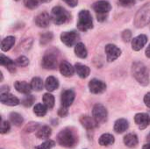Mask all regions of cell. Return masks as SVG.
Masks as SVG:
<instances>
[{
	"mask_svg": "<svg viewBox=\"0 0 150 149\" xmlns=\"http://www.w3.org/2000/svg\"><path fill=\"white\" fill-rule=\"evenodd\" d=\"M90 91L93 94H99L106 90V84L98 79H92L89 83Z\"/></svg>",
	"mask_w": 150,
	"mask_h": 149,
	"instance_id": "obj_11",
	"label": "cell"
},
{
	"mask_svg": "<svg viewBox=\"0 0 150 149\" xmlns=\"http://www.w3.org/2000/svg\"><path fill=\"white\" fill-rule=\"evenodd\" d=\"M51 18L55 25H63V24L68 23L71 18V15L63 7L55 6L52 9Z\"/></svg>",
	"mask_w": 150,
	"mask_h": 149,
	"instance_id": "obj_3",
	"label": "cell"
},
{
	"mask_svg": "<svg viewBox=\"0 0 150 149\" xmlns=\"http://www.w3.org/2000/svg\"><path fill=\"white\" fill-rule=\"evenodd\" d=\"M145 54H146V56H147L148 58H150V44L148 46V47H147V49H146Z\"/></svg>",
	"mask_w": 150,
	"mask_h": 149,
	"instance_id": "obj_46",
	"label": "cell"
},
{
	"mask_svg": "<svg viewBox=\"0 0 150 149\" xmlns=\"http://www.w3.org/2000/svg\"><path fill=\"white\" fill-rule=\"evenodd\" d=\"M47 108L46 107L45 105L42 104H37L33 108V112L38 117H44L47 114Z\"/></svg>",
	"mask_w": 150,
	"mask_h": 149,
	"instance_id": "obj_32",
	"label": "cell"
},
{
	"mask_svg": "<svg viewBox=\"0 0 150 149\" xmlns=\"http://www.w3.org/2000/svg\"><path fill=\"white\" fill-rule=\"evenodd\" d=\"M57 142L59 145L65 148H72L77 142V137L75 133L69 129L65 128L62 130L57 135Z\"/></svg>",
	"mask_w": 150,
	"mask_h": 149,
	"instance_id": "obj_2",
	"label": "cell"
},
{
	"mask_svg": "<svg viewBox=\"0 0 150 149\" xmlns=\"http://www.w3.org/2000/svg\"><path fill=\"white\" fill-rule=\"evenodd\" d=\"M58 87H59V82L55 77L49 76L47 78L46 83H45V88L47 89V90H48L49 92H52L57 90Z\"/></svg>",
	"mask_w": 150,
	"mask_h": 149,
	"instance_id": "obj_24",
	"label": "cell"
},
{
	"mask_svg": "<svg viewBox=\"0 0 150 149\" xmlns=\"http://www.w3.org/2000/svg\"><path fill=\"white\" fill-rule=\"evenodd\" d=\"M0 101L3 105H9V106H16L19 105L20 101L18 97L15 96L10 94V93H2L0 96Z\"/></svg>",
	"mask_w": 150,
	"mask_h": 149,
	"instance_id": "obj_14",
	"label": "cell"
},
{
	"mask_svg": "<svg viewBox=\"0 0 150 149\" xmlns=\"http://www.w3.org/2000/svg\"><path fill=\"white\" fill-rule=\"evenodd\" d=\"M57 56L54 53H47L42 58V67L46 69H54L57 67Z\"/></svg>",
	"mask_w": 150,
	"mask_h": 149,
	"instance_id": "obj_9",
	"label": "cell"
},
{
	"mask_svg": "<svg viewBox=\"0 0 150 149\" xmlns=\"http://www.w3.org/2000/svg\"><path fill=\"white\" fill-rule=\"evenodd\" d=\"M40 4V0H24L25 6L27 7L28 9H31V10L37 8Z\"/></svg>",
	"mask_w": 150,
	"mask_h": 149,
	"instance_id": "obj_35",
	"label": "cell"
},
{
	"mask_svg": "<svg viewBox=\"0 0 150 149\" xmlns=\"http://www.w3.org/2000/svg\"><path fill=\"white\" fill-rule=\"evenodd\" d=\"M115 141L114 136L110 134V133H104L100 136L99 140H98V143L100 146L103 147H107L110 145H112Z\"/></svg>",
	"mask_w": 150,
	"mask_h": 149,
	"instance_id": "obj_25",
	"label": "cell"
},
{
	"mask_svg": "<svg viewBox=\"0 0 150 149\" xmlns=\"http://www.w3.org/2000/svg\"><path fill=\"white\" fill-rule=\"evenodd\" d=\"M0 91H1V94H2V93H7V92L9 91V87H8V86H3V87L1 88Z\"/></svg>",
	"mask_w": 150,
	"mask_h": 149,
	"instance_id": "obj_45",
	"label": "cell"
},
{
	"mask_svg": "<svg viewBox=\"0 0 150 149\" xmlns=\"http://www.w3.org/2000/svg\"><path fill=\"white\" fill-rule=\"evenodd\" d=\"M80 122L83 127L87 130H92L98 126V123L95 120L94 118H91L88 115H83L80 118Z\"/></svg>",
	"mask_w": 150,
	"mask_h": 149,
	"instance_id": "obj_17",
	"label": "cell"
},
{
	"mask_svg": "<svg viewBox=\"0 0 150 149\" xmlns=\"http://www.w3.org/2000/svg\"><path fill=\"white\" fill-rule=\"evenodd\" d=\"M148 42V37L145 34H141L136 36L132 40V48L134 51H140Z\"/></svg>",
	"mask_w": 150,
	"mask_h": 149,
	"instance_id": "obj_16",
	"label": "cell"
},
{
	"mask_svg": "<svg viewBox=\"0 0 150 149\" xmlns=\"http://www.w3.org/2000/svg\"><path fill=\"white\" fill-rule=\"evenodd\" d=\"M60 72L62 76H66V77H69L72 76L75 73V68L67 61H62L60 64Z\"/></svg>",
	"mask_w": 150,
	"mask_h": 149,
	"instance_id": "obj_18",
	"label": "cell"
},
{
	"mask_svg": "<svg viewBox=\"0 0 150 149\" xmlns=\"http://www.w3.org/2000/svg\"><path fill=\"white\" fill-rule=\"evenodd\" d=\"M105 51L106 54L107 61H109V62H112V61L117 60L121 54V50L116 45H113V44L106 45Z\"/></svg>",
	"mask_w": 150,
	"mask_h": 149,
	"instance_id": "obj_10",
	"label": "cell"
},
{
	"mask_svg": "<svg viewBox=\"0 0 150 149\" xmlns=\"http://www.w3.org/2000/svg\"><path fill=\"white\" fill-rule=\"evenodd\" d=\"M92 116L95 119V120L98 123H103L105 122L107 119V110L106 108L100 104H97L94 105L93 110H92Z\"/></svg>",
	"mask_w": 150,
	"mask_h": 149,
	"instance_id": "obj_7",
	"label": "cell"
},
{
	"mask_svg": "<svg viewBox=\"0 0 150 149\" xmlns=\"http://www.w3.org/2000/svg\"><path fill=\"white\" fill-rule=\"evenodd\" d=\"M11 130V126H10V123L8 121H4L3 120L2 121V124H1V129H0V133L2 134H5L7 133H9V131Z\"/></svg>",
	"mask_w": 150,
	"mask_h": 149,
	"instance_id": "obj_38",
	"label": "cell"
},
{
	"mask_svg": "<svg viewBox=\"0 0 150 149\" xmlns=\"http://www.w3.org/2000/svg\"><path fill=\"white\" fill-rule=\"evenodd\" d=\"M111 8L112 6L110 3L105 0H100V1L96 2L93 4V10L97 13L98 20L100 22L105 21L107 18L109 11H111Z\"/></svg>",
	"mask_w": 150,
	"mask_h": 149,
	"instance_id": "obj_6",
	"label": "cell"
},
{
	"mask_svg": "<svg viewBox=\"0 0 150 149\" xmlns=\"http://www.w3.org/2000/svg\"><path fill=\"white\" fill-rule=\"evenodd\" d=\"M14 87H15L17 91H18L19 93H23V94H30V92L32 90L31 84H29V83H27L26 82H24V81H17V82H15Z\"/></svg>",
	"mask_w": 150,
	"mask_h": 149,
	"instance_id": "obj_19",
	"label": "cell"
},
{
	"mask_svg": "<svg viewBox=\"0 0 150 149\" xmlns=\"http://www.w3.org/2000/svg\"><path fill=\"white\" fill-rule=\"evenodd\" d=\"M144 103L146 105V106H148L149 108H150V92L147 93L144 97Z\"/></svg>",
	"mask_w": 150,
	"mask_h": 149,
	"instance_id": "obj_44",
	"label": "cell"
},
{
	"mask_svg": "<svg viewBox=\"0 0 150 149\" xmlns=\"http://www.w3.org/2000/svg\"><path fill=\"white\" fill-rule=\"evenodd\" d=\"M68 114V108L67 107H64V106H62L60 109H59V112H58V115L62 118L63 117H66Z\"/></svg>",
	"mask_w": 150,
	"mask_h": 149,
	"instance_id": "obj_42",
	"label": "cell"
},
{
	"mask_svg": "<svg viewBox=\"0 0 150 149\" xmlns=\"http://www.w3.org/2000/svg\"><path fill=\"white\" fill-rule=\"evenodd\" d=\"M43 103L47 109H52L54 105V97L50 93H45L42 97Z\"/></svg>",
	"mask_w": 150,
	"mask_h": 149,
	"instance_id": "obj_29",
	"label": "cell"
},
{
	"mask_svg": "<svg viewBox=\"0 0 150 149\" xmlns=\"http://www.w3.org/2000/svg\"><path fill=\"white\" fill-rule=\"evenodd\" d=\"M134 122L141 130H143L150 125V116L147 113H137L134 116Z\"/></svg>",
	"mask_w": 150,
	"mask_h": 149,
	"instance_id": "obj_12",
	"label": "cell"
},
{
	"mask_svg": "<svg viewBox=\"0 0 150 149\" xmlns=\"http://www.w3.org/2000/svg\"><path fill=\"white\" fill-rule=\"evenodd\" d=\"M53 40V33L50 32H45L40 36V44L41 45H47Z\"/></svg>",
	"mask_w": 150,
	"mask_h": 149,
	"instance_id": "obj_34",
	"label": "cell"
},
{
	"mask_svg": "<svg viewBox=\"0 0 150 149\" xmlns=\"http://www.w3.org/2000/svg\"><path fill=\"white\" fill-rule=\"evenodd\" d=\"M0 63L2 66H4L5 68H7L10 72L13 73L16 71V67H15L16 62H14L12 60H11L10 58H8L7 56L4 54H1L0 56Z\"/></svg>",
	"mask_w": 150,
	"mask_h": 149,
	"instance_id": "obj_20",
	"label": "cell"
},
{
	"mask_svg": "<svg viewBox=\"0 0 150 149\" xmlns=\"http://www.w3.org/2000/svg\"><path fill=\"white\" fill-rule=\"evenodd\" d=\"M34 100H35V98H34V97H33V95L26 94V96L22 99L21 104H22L24 106H25V107H30V106H32V105H33Z\"/></svg>",
	"mask_w": 150,
	"mask_h": 149,
	"instance_id": "obj_33",
	"label": "cell"
},
{
	"mask_svg": "<svg viewBox=\"0 0 150 149\" xmlns=\"http://www.w3.org/2000/svg\"><path fill=\"white\" fill-rule=\"evenodd\" d=\"M16 64L19 67H25L29 64V60L25 56H19L15 61Z\"/></svg>",
	"mask_w": 150,
	"mask_h": 149,
	"instance_id": "obj_37",
	"label": "cell"
},
{
	"mask_svg": "<svg viewBox=\"0 0 150 149\" xmlns=\"http://www.w3.org/2000/svg\"><path fill=\"white\" fill-rule=\"evenodd\" d=\"M142 149H150V143H148L142 147Z\"/></svg>",
	"mask_w": 150,
	"mask_h": 149,
	"instance_id": "obj_47",
	"label": "cell"
},
{
	"mask_svg": "<svg viewBox=\"0 0 150 149\" xmlns=\"http://www.w3.org/2000/svg\"><path fill=\"white\" fill-rule=\"evenodd\" d=\"M15 1H18V0H15Z\"/></svg>",
	"mask_w": 150,
	"mask_h": 149,
	"instance_id": "obj_50",
	"label": "cell"
},
{
	"mask_svg": "<svg viewBox=\"0 0 150 149\" xmlns=\"http://www.w3.org/2000/svg\"><path fill=\"white\" fill-rule=\"evenodd\" d=\"M15 44V37L13 36H8L4 38L1 42V49L4 52L9 51Z\"/></svg>",
	"mask_w": 150,
	"mask_h": 149,
	"instance_id": "obj_26",
	"label": "cell"
},
{
	"mask_svg": "<svg viewBox=\"0 0 150 149\" xmlns=\"http://www.w3.org/2000/svg\"><path fill=\"white\" fill-rule=\"evenodd\" d=\"M132 73L134 77L136 79V81L143 85L146 86L149 83V75L147 67L140 61H136L133 63L132 66Z\"/></svg>",
	"mask_w": 150,
	"mask_h": 149,
	"instance_id": "obj_1",
	"label": "cell"
},
{
	"mask_svg": "<svg viewBox=\"0 0 150 149\" xmlns=\"http://www.w3.org/2000/svg\"><path fill=\"white\" fill-rule=\"evenodd\" d=\"M93 27L91 14L87 10H82L78 14L77 28L82 32H86Z\"/></svg>",
	"mask_w": 150,
	"mask_h": 149,
	"instance_id": "obj_5",
	"label": "cell"
},
{
	"mask_svg": "<svg viewBox=\"0 0 150 149\" xmlns=\"http://www.w3.org/2000/svg\"><path fill=\"white\" fill-rule=\"evenodd\" d=\"M10 120L16 126H21V125L24 122L23 117L20 114L17 113V112H11L10 114Z\"/></svg>",
	"mask_w": 150,
	"mask_h": 149,
	"instance_id": "obj_30",
	"label": "cell"
},
{
	"mask_svg": "<svg viewBox=\"0 0 150 149\" xmlns=\"http://www.w3.org/2000/svg\"><path fill=\"white\" fill-rule=\"evenodd\" d=\"M50 19H51V17L49 16V14L46 11H43L35 17L34 21H35V24L39 27L45 28V27L48 26V25L50 23Z\"/></svg>",
	"mask_w": 150,
	"mask_h": 149,
	"instance_id": "obj_15",
	"label": "cell"
},
{
	"mask_svg": "<svg viewBox=\"0 0 150 149\" xmlns=\"http://www.w3.org/2000/svg\"><path fill=\"white\" fill-rule=\"evenodd\" d=\"M147 141H148L149 143H150V133L148 135V137H147Z\"/></svg>",
	"mask_w": 150,
	"mask_h": 149,
	"instance_id": "obj_49",
	"label": "cell"
},
{
	"mask_svg": "<svg viewBox=\"0 0 150 149\" xmlns=\"http://www.w3.org/2000/svg\"><path fill=\"white\" fill-rule=\"evenodd\" d=\"M75 92L71 90H64L62 93V97H61V103H62V106H64V107H69L74 100H75Z\"/></svg>",
	"mask_w": 150,
	"mask_h": 149,
	"instance_id": "obj_13",
	"label": "cell"
},
{
	"mask_svg": "<svg viewBox=\"0 0 150 149\" xmlns=\"http://www.w3.org/2000/svg\"><path fill=\"white\" fill-rule=\"evenodd\" d=\"M118 2L123 7H131L135 4V0H118Z\"/></svg>",
	"mask_w": 150,
	"mask_h": 149,
	"instance_id": "obj_40",
	"label": "cell"
},
{
	"mask_svg": "<svg viewBox=\"0 0 150 149\" xmlns=\"http://www.w3.org/2000/svg\"><path fill=\"white\" fill-rule=\"evenodd\" d=\"M38 127H39V123L31 122V123H29V124L25 126V133H31V132H33V131L37 130Z\"/></svg>",
	"mask_w": 150,
	"mask_h": 149,
	"instance_id": "obj_39",
	"label": "cell"
},
{
	"mask_svg": "<svg viewBox=\"0 0 150 149\" xmlns=\"http://www.w3.org/2000/svg\"><path fill=\"white\" fill-rule=\"evenodd\" d=\"M79 39V34L76 32H64L61 34V40L67 47L74 46Z\"/></svg>",
	"mask_w": 150,
	"mask_h": 149,
	"instance_id": "obj_8",
	"label": "cell"
},
{
	"mask_svg": "<svg viewBox=\"0 0 150 149\" xmlns=\"http://www.w3.org/2000/svg\"><path fill=\"white\" fill-rule=\"evenodd\" d=\"M124 143L127 147L134 148L138 145V137L135 133H128L124 137Z\"/></svg>",
	"mask_w": 150,
	"mask_h": 149,
	"instance_id": "obj_22",
	"label": "cell"
},
{
	"mask_svg": "<svg viewBox=\"0 0 150 149\" xmlns=\"http://www.w3.org/2000/svg\"><path fill=\"white\" fill-rule=\"evenodd\" d=\"M150 23V3L142 6L136 13L134 25L136 27H144Z\"/></svg>",
	"mask_w": 150,
	"mask_h": 149,
	"instance_id": "obj_4",
	"label": "cell"
},
{
	"mask_svg": "<svg viewBox=\"0 0 150 149\" xmlns=\"http://www.w3.org/2000/svg\"><path fill=\"white\" fill-rule=\"evenodd\" d=\"M70 7H76L78 4V0H62Z\"/></svg>",
	"mask_w": 150,
	"mask_h": 149,
	"instance_id": "obj_43",
	"label": "cell"
},
{
	"mask_svg": "<svg viewBox=\"0 0 150 149\" xmlns=\"http://www.w3.org/2000/svg\"><path fill=\"white\" fill-rule=\"evenodd\" d=\"M122 39L125 42H128L130 41V40L132 39V32L130 30H125L122 32Z\"/></svg>",
	"mask_w": 150,
	"mask_h": 149,
	"instance_id": "obj_41",
	"label": "cell"
},
{
	"mask_svg": "<svg viewBox=\"0 0 150 149\" xmlns=\"http://www.w3.org/2000/svg\"><path fill=\"white\" fill-rule=\"evenodd\" d=\"M51 133H52L51 128L47 126H44L37 130L36 137L38 139H47L51 136Z\"/></svg>",
	"mask_w": 150,
	"mask_h": 149,
	"instance_id": "obj_28",
	"label": "cell"
},
{
	"mask_svg": "<svg viewBox=\"0 0 150 149\" xmlns=\"http://www.w3.org/2000/svg\"><path fill=\"white\" fill-rule=\"evenodd\" d=\"M31 87L32 90H35V91H40L43 89V81L42 79H40V77H33L31 81Z\"/></svg>",
	"mask_w": 150,
	"mask_h": 149,
	"instance_id": "obj_31",
	"label": "cell"
},
{
	"mask_svg": "<svg viewBox=\"0 0 150 149\" xmlns=\"http://www.w3.org/2000/svg\"><path fill=\"white\" fill-rule=\"evenodd\" d=\"M75 54L77 57L79 58H82V59H84L87 57L88 55V52H87V49L84 46L83 43L82 42H79V43H76V47H75Z\"/></svg>",
	"mask_w": 150,
	"mask_h": 149,
	"instance_id": "obj_27",
	"label": "cell"
},
{
	"mask_svg": "<svg viewBox=\"0 0 150 149\" xmlns=\"http://www.w3.org/2000/svg\"><path fill=\"white\" fill-rule=\"evenodd\" d=\"M128 127H129L128 121L125 119H120L114 124V131L118 133H124L128 129Z\"/></svg>",
	"mask_w": 150,
	"mask_h": 149,
	"instance_id": "obj_21",
	"label": "cell"
},
{
	"mask_svg": "<svg viewBox=\"0 0 150 149\" xmlns=\"http://www.w3.org/2000/svg\"><path fill=\"white\" fill-rule=\"evenodd\" d=\"M75 69L76 72L77 73V75L81 77V78H86L89 76L90 73H91V69L89 67L83 65L81 63H76L75 65Z\"/></svg>",
	"mask_w": 150,
	"mask_h": 149,
	"instance_id": "obj_23",
	"label": "cell"
},
{
	"mask_svg": "<svg viewBox=\"0 0 150 149\" xmlns=\"http://www.w3.org/2000/svg\"><path fill=\"white\" fill-rule=\"evenodd\" d=\"M51 0H40V3H49Z\"/></svg>",
	"mask_w": 150,
	"mask_h": 149,
	"instance_id": "obj_48",
	"label": "cell"
},
{
	"mask_svg": "<svg viewBox=\"0 0 150 149\" xmlns=\"http://www.w3.org/2000/svg\"><path fill=\"white\" fill-rule=\"evenodd\" d=\"M54 146H55V142L54 141L49 140V141H46L40 146L35 147V149H52Z\"/></svg>",
	"mask_w": 150,
	"mask_h": 149,
	"instance_id": "obj_36",
	"label": "cell"
}]
</instances>
